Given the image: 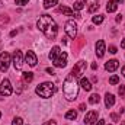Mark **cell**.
<instances>
[{
	"mask_svg": "<svg viewBox=\"0 0 125 125\" xmlns=\"http://www.w3.org/2000/svg\"><path fill=\"white\" fill-rule=\"evenodd\" d=\"M36 26L48 39H54L58 33V26L50 15H41L36 22Z\"/></svg>",
	"mask_w": 125,
	"mask_h": 125,
	"instance_id": "obj_1",
	"label": "cell"
},
{
	"mask_svg": "<svg viewBox=\"0 0 125 125\" xmlns=\"http://www.w3.org/2000/svg\"><path fill=\"white\" fill-rule=\"evenodd\" d=\"M62 92H64V97L67 100H74L79 94V83L76 80L74 76L68 74L62 83Z\"/></svg>",
	"mask_w": 125,
	"mask_h": 125,
	"instance_id": "obj_2",
	"label": "cell"
},
{
	"mask_svg": "<svg viewBox=\"0 0 125 125\" xmlns=\"http://www.w3.org/2000/svg\"><path fill=\"white\" fill-rule=\"evenodd\" d=\"M35 92H36V94H38L39 97L48 99V97H51L52 94L57 92V87H55V84L51 83V82H44V83H41V84L35 89Z\"/></svg>",
	"mask_w": 125,
	"mask_h": 125,
	"instance_id": "obj_3",
	"label": "cell"
},
{
	"mask_svg": "<svg viewBox=\"0 0 125 125\" xmlns=\"http://www.w3.org/2000/svg\"><path fill=\"white\" fill-rule=\"evenodd\" d=\"M86 67H87L86 61H84V60H80V61L73 67V70H71L70 74L74 76L76 79H77V77H82V74H84V71H86Z\"/></svg>",
	"mask_w": 125,
	"mask_h": 125,
	"instance_id": "obj_4",
	"label": "cell"
},
{
	"mask_svg": "<svg viewBox=\"0 0 125 125\" xmlns=\"http://www.w3.org/2000/svg\"><path fill=\"white\" fill-rule=\"evenodd\" d=\"M65 33H67L71 39L76 38V35H77V23H76L74 21H67V22H65Z\"/></svg>",
	"mask_w": 125,
	"mask_h": 125,
	"instance_id": "obj_5",
	"label": "cell"
},
{
	"mask_svg": "<svg viewBox=\"0 0 125 125\" xmlns=\"http://www.w3.org/2000/svg\"><path fill=\"white\" fill-rule=\"evenodd\" d=\"M12 93H13V89H12V84H10L9 79L1 80V83H0V94L1 96H10Z\"/></svg>",
	"mask_w": 125,
	"mask_h": 125,
	"instance_id": "obj_6",
	"label": "cell"
},
{
	"mask_svg": "<svg viewBox=\"0 0 125 125\" xmlns=\"http://www.w3.org/2000/svg\"><path fill=\"white\" fill-rule=\"evenodd\" d=\"M10 62H12V60H10V54L6 52V51L1 52V54H0V71H6V70L9 68Z\"/></svg>",
	"mask_w": 125,
	"mask_h": 125,
	"instance_id": "obj_7",
	"label": "cell"
},
{
	"mask_svg": "<svg viewBox=\"0 0 125 125\" xmlns=\"http://www.w3.org/2000/svg\"><path fill=\"white\" fill-rule=\"evenodd\" d=\"M52 62H54V65H55V67H58V68L65 67V65H67V52L61 51V52H60V54L52 60Z\"/></svg>",
	"mask_w": 125,
	"mask_h": 125,
	"instance_id": "obj_8",
	"label": "cell"
},
{
	"mask_svg": "<svg viewBox=\"0 0 125 125\" xmlns=\"http://www.w3.org/2000/svg\"><path fill=\"white\" fill-rule=\"evenodd\" d=\"M13 65L16 70H21L23 65V58H22V52L21 51H15L13 54Z\"/></svg>",
	"mask_w": 125,
	"mask_h": 125,
	"instance_id": "obj_9",
	"label": "cell"
},
{
	"mask_svg": "<svg viewBox=\"0 0 125 125\" xmlns=\"http://www.w3.org/2000/svg\"><path fill=\"white\" fill-rule=\"evenodd\" d=\"M97 112L96 111H90V112H87L86 114V116H84V124L86 125H93L96 121H97Z\"/></svg>",
	"mask_w": 125,
	"mask_h": 125,
	"instance_id": "obj_10",
	"label": "cell"
},
{
	"mask_svg": "<svg viewBox=\"0 0 125 125\" xmlns=\"http://www.w3.org/2000/svg\"><path fill=\"white\" fill-rule=\"evenodd\" d=\"M105 51H106V45H105V41H97L96 42V55L99 58H102L105 55Z\"/></svg>",
	"mask_w": 125,
	"mask_h": 125,
	"instance_id": "obj_11",
	"label": "cell"
},
{
	"mask_svg": "<svg viewBox=\"0 0 125 125\" xmlns=\"http://www.w3.org/2000/svg\"><path fill=\"white\" fill-rule=\"evenodd\" d=\"M25 60H26V64H29L31 67H35V65H36V62H38V58H36V55H35V52H33V51H28V52H26Z\"/></svg>",
	"mask_w": 125,
	"mask_h": 125,
	"instance_id": "obj_12",
	"label": "cell"
},
{
	"mask_svg": "<svg viewBox=\"0 0 125 125\" xmlns=\"http://www.w3.org/2000/svg\"><path fill=\"white\" fill-rule=\"evenodd\" d=\"M118 67H119V61L118 60H109V61L105 64L106 71H115Z\"/></svg>",
	"mask_w": 125,
	"mask_h": 125,
	"instance_id": "obj_13",
	"label": "cell"
},
{
	"mask_svg": "<svg viewBox=\"0 0 125 125\" xmlns=\"http://www.w3.org/2000/svg\"><path fill=\"white\" fill-rule=\"evenodd\" d=\"M79 86H82L86 92H90L92 90V83L87 80V79H84V77H82L80 79V82H79Z\"/></svg>",
	"mask_w": 125,
	"mask_h": 125,
	"instance_id": "obj_14",
	"label": "cell"
},
{
	"mask_svg": "<svg viewBox=\"0 0 125 125\" xmlns=\"http://www.w3.org/2000/svg\"><path fill=\"white\" fill-rule=\"evenodd\" d=\"M105 105H106V108H112L115 105V96L111 93L105 94Z\"/></svg>",
	"mask_w": 125,
	"mask_h": 125,
	"instance_id": "obj_15",
	"label": "cell"
},
{
	"mask_svg": "<svg viewBox=\"0 0 125 125\" xmlns=\"http://www.w3.org/2000/svg\"><path fill=\"white\" fill-rule=\"evenodd\" d=\"M116 9H118V3H116L115 0H109V1L106 3V10H108L109 13L116 12Z\"/></svg>",
	"mask_w": 125,
	"mask_h": 125,
	"instance_id": "obj_16",
	"label": "cell"
},
{
	"mask_svg": "<svg viewBox=\"0 0 125 125\" xmlns=\"http://www.w3.org/2000/svg\"><path fill=\"white\" fill-rule=\"evenodd\" d=\"M22 80H23V83H31L32 80H33V73H32V71H25V73H22Z\"/></svg>",
	"mask_w": 125,
	"mask_h": 125,
	"instance_id": "obj_17",
	"label": "cell"
},
{
	"mask_svg": "<svg viewBox=\"0 0 125 125\" xmlns=\"http://www.w3.org/2000/svg\"><path fill=\"white\" fill-rule=\"evenodd\" d=\"M60 52H61L60 47H57V45H55V47H52V48H51V51H50V55H48V57H50V60L52 61V60H54V58H55Z\"/></svg>",
	"mask_w": 125,
	"mask_h": 125,
	"instance_id": "obj_18",
	"label": "cell"
},
{
	"mask_svg": "<svg viewBox=\"0 0 125 125\" xmlns=\"http://www.w3.org/2000/svg\"><path fill=\"white\" fill-rule=\"evenodd\" d=\"M76 118H77V112L74 109H71V111H68L65 114V119H68V121H74Z\"/></svg>",
	"mask_w": 125,
	"mask_h": 125,
	"instance_id": "obj_19",
	"label": "cell"
},
{
	"mask_svg": "<svg viewBox=\"0 0 125 125\" xmlns=\"http://www.w3.org/2000/svg\"><path fill=\"white\" fill-rule=\"evenodd\" d=\"M57 3H58V0H44V7L50 9V7H54Z\"/></svg>",
	"mask_w": 125,
	"mask_h": 125,
	"instance_id": "obj_20",
	"label": "cell"
},
{
	"mask_svg": "<svg viewBox=\"0 0 125 125\" xmlns=\"http://www.w3.org/2000/svg\"><path fill=\"white\" fill-rule=\"evenodd\" d=\"M89 102H90L92 105H96V103H99V102H100V96H99L97 93H93L92 96H90V97H89Z\"/></svg>",
	"mask_w": 125,
	"mask_h": 125,
	"instance_id": "obj_21",
	"label": "cell"
},
{
	"mask_svg": "<svg viewBox=\"0 0 125 125\" xmlns=\"http://www.w3.org/2000/svg\"><path fill=\"white\" fill-rule=\"evenodd\" d=\"M103 19H105L103 15H97V16H93V18H92V22H93L94 25H99V23L103 22Z\"/></svg>",
	"mask_w": 125,
	"mask_h": 125,
	"instance_id": "obj_22",
	"label": "cell"
},
{
	"mask_svg": "<svg viewBox=\"0 0 125 125\" xmlns=\"http://www.w3.org/2000/svg\"><path fill=\"white\" fill-rule=\"evenodd\" d=\"M84 7V3L82 1V0H77L76 3H74V10H82Z\"/></svg>",
	"mask_w": 125,
	"mask_h": 125,
	"instance_id": "obj_23",
	"label": "cell"
},
{
	"mask_svg": "<svg viewBox=\"0 0 125 125\" xmlns=\"http://www.w3.org/2000/svg\"><path fill=\"white\" fill-rule=\"evenodd\" d=\"M118 82H119V77L118 76H111V79H109V83L111 84H118Z\"/></svg>",
	"mask_w": 125,
	"mask_h": 125,
	"instance_id": "obj_24",
	"label": "cell"
},
{
	"mask_svg": "<svg viewBox=\"0 0 125 125\" xmlns=\"http://www.w3.org/2000/svg\"><path fill=\"white\" fill-rule=\"evenodd\" d=\"M12 125H23V119L18 116V118H15V119L12 121Z\"/></svg>",
	"mask_w": 125,
	"mask_h": 125,
	"instance_id": "obj_25",
	"label": "cell"
},
{
	"mask_svg": "<svg viewBox=\"0 0 125 125\" xmlns=\"http://www.w3.org/2000/svg\"><path fill=\"white\" fill-rule=\"evenodd\" d=\"M9 22V16H6V15H1L0 16V25H3V23H7Z\"/></svg>",
	"mask_w": 125,
	"mask_h": 125,
	"instance_id": "obj_26",
	"label": "cell"
},
{
	"mask_svg": "<svg viewBox=\"0 0 125 125\" xmlns=\"http://www.w3.org/2000/svg\"><path fill=\"white\" fill-rule=\"evenodd\" d=\"M86 3L87 4H90L89 7H93V6H99L97 3H99V0H86Z\"/></svg>",
	"mask_w": 125,
	"mask_h": 125,
	"instance_id": "obj_27",
	"label": "cell"
},
{
	"mask_svg": "<svg viewBox=\"0 0 125 125\" xmlns=\"http://www.w3.org/2000/svg\"><path fill=\"white\" fill-rule=\"evenodd\" d=\"M118 93L121 94V97H124V94H125V86H124V84H121V86H119V89H118Z\"/></svg>",
	"mask_w": 125,
	"mask_h": 125,
	"instance_id": "obj_28",
	"label": "cell"
},
{
	"mask_svg": "<svg viewBox=\"0 0 125 125\" xmlns=\"http://www.w3.org/2000/svg\"><path fill=\"white\" fill-rule=\"evenodd\" d=\"M109 52H111V54H116V52H118V51H116V47H115V45H111V47H109Z\"/></svg>",
	"mask_w": 125,
	"mask_h": 125,
	"instance_id": "obj_29",
	"label": "cell"
},
{
	"mask_svg": "<svg viewBox=\"0 0 125 125\" xmlns=\"http://www.w3.org/2000/svg\"><path fill=\"white\" fill-rule=\"evenodd\" d=\"M28 1H29V0H16V4L23 6V4H28Z\"/></svg>",
	"mask_w": 125,
	"mask_h": 125,
	"instance_id": "obj_30",
	"label": "cell"
},
{
	"mask_svg": "<svg viewBox=\"0 0 125 125\" xmlns=\"http://www.w3.org/2000/svg\"><path fill=\"white\" fill-rule=\"evenodd\" d=\"M111 118H112V121H115V122L119 121V116H118L116 114H111Z\"/></svg>",
	"mask_w": 125,
	"mask_h": 125,
	"instance_id": "obj_31",
	"label": "cell"
},
{
	"mask_svg": "<svg viewBox=\"0 0 125 125\" xmlns=\"http://www.w3.org/2000/svg\"><path fill=\"white\" fill-rule=\"evenodd\" d=\"M44 125H57V122H55V121H47Z\"/></svg>",
	"mask_w": 125,
	"mask_h": 125,
	"instance_id": "obj_32",
	"label": "cell"
},
{
	"mask_svg": "<svg viewBox=\"0 0 125 125\" xmlns=\"http://www.w3.org/2000/svg\"><path fill=\"white\" fill-rule=\"evenodd\" d=\"M47 73H48V74H55V73H54V70H52L51 67H48V68H47Z\"/></svg>",
	"mask_w": 125,
	"mask_h": 125,
	"instance_id": "obj_33",
	"label": "cell"
},
{
	"mask_svg": "<svg viewBox=\"0 0 125 125\" xmlns=\"http://www.w3.org/2000/svg\"><path fill=\"white\" fill-rule=\"evenodd\" d=\"M79 109H80V111H86V105H84V103H80Z\"/></svg>",
	"mask_w": 125,
	"mask_h": 125,
	"instance_id": "obj_34",
	"label": "cell"
},
{
	"mask_svg": "<svg viewBox=\"0 0 125 125\" xmlns=\"http://www.w3.org/2000/svg\"><path fill=\"white\" fill-rule=\"evenodd\" d=\"M96 125H105V119H99V121L96 122Z\"/></svg>",
	"mask_w": 125,
	"mask_h": 125,
	"instance_id": "obj_35",
	"label": "cell"
},
{
	"mask_svg": "<svg viewBox=\"0 0 125 125\" xmlns=\"http://www.w3.org/2000/svg\"><path fill=\"white\" fill-rule=\"evenodd\" d=\"M121 48H124L125 50V38L122 39V42H121Z\"/></svg>",
	"mask_w": 125,
	"mask_h": 125,
	"instance_id": "obj_36",
	"label": "cell"
},
{
	"mask_svg": "<svg viewBox=\"0 0 125 125\" xmlns=\"http://www.w3.org/2000/svg\"><path fill=\"white\" fill-rule=\"evenodd\" d=\"M121 21H122V16H121V15H119V16H116V22H121Z\"/></svg>",
	"mask_w": 125,
	"mask_h": 125,
	"instance_id": "obj_37",
	"label": "cell"
},
{
	"mask_svg": "<svg viewBox=\"0 0 125 125\" xmlns=\"http://www.w3.org/2000/svg\"><path fill=\"white\" fill-rule=\"evenodd\" d=\"M16 33H18V31H12V32H10V36H15Z\"/></svg>",
	"mask_w": 125,
	"mask_h": 125,
	"instance_id": "obj_38",
	"label": "cell"
},
{
	"mask_svg": "<svg viewBox=\"0 0 125 125\" xmlns=\"http://www.w3.org/2000/svg\"><path fill=\"white\" fill-rule=\"evenodd\" d=\"M92 68H93V70H96V68H97V64H96V62H93V64H92Z\"/></svg>",
	"mask_w": 125,
	"mask_h": 125,
	"instance_id": "obj_39",
	"label": "cell"
},
{
	"mask_svg": "<svg viewBox=\"0 0 125 125\" xmlns=\"http://www.w3.org/2000/svg\"><path fill=\"white\" fill-rule=\"evenodd\" d=\"M122 76H124V77H125V65H124V67H122Z\"/></svg>",
	"mask_w": 125,
	"mask_h": 125,
	"instance_id": "obj_40",
	"label": "cell"
},
{
	"mask_svg": "<svg viewBox=\"0 0 125 125\" xmlns=\"http://www.w3.org/2000/svg\"><path fill=\"white\" fill-rule=\"evenodd\" d=\"M115 1H116V3H121V1H124V0H115Z\"/></svg>",
	"mask_w": 125,
	"mask_h": 125,
	"instance_id": "obj_41",
	"label": "cell"
},
{
	"mask_svg": "<svg viewBox=\"0 0 125 125\" xmlns=\"http://www.w3.org/2000/svg\"><path fill=\"white\" fill-rule=\"evenodd\" d=\"M121 125H125V121H122V122H121Z\"/></svg>",
	"mask_w": 125,
	"mask_h": 125,
	"instance_id": "obj_42",
	"label": "cell"
},
{
	"mask_svg": "<svg viewBox=\"0 0 125 125\" xmlns=\"http://www.w3.org/2000/svg\"><path fill=\"white\" fill-rule=\"evenodd\" d=\"M0 116H1V112H0Z\"/></svg>",
	"mask_w": 125,
	"mask_h": 125,
	"instance_id": "obj_43",
	"label": "cell"
},
{
	"mask_svg": "<svg viewBox=\"0 0 125 125\" xmlns=\"http://www.w3.org/2000/svg\"><path fill=\"white\" fill-rule=\"evenodd\" d=\"M0 6H1V1H0Z\"/></svg>",
	"mask_w": 125,
	"mask_h": 125,
	"instance_id": "obj_44",
	"label": "cell"
}]
</instances>
